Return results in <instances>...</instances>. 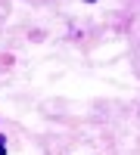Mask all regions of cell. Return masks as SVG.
<instances>
[{"label": "cell", "mask_w": 140, "mask_h": 155, "mask_svg": "<svg viewBox=\"0 0 140 155\" xmlns=\"http://www.w3.org/2000/svg\"><path fill=\"white\" fill-rule=\"evenodd\" d=\"M0 155H6V143H0Z\"/></svg>", "instance_id": "cell-1"}, {"label": "cell", "mask_w": 140, "mask_h": 155, "mask_svg": "<svg viewBox=\"0 0 140 155\" xmlns=\"http://www.w3.org/2000/svg\"><path fill=\"white\" fill-rule=\"evenodd\" d=\"M87 3H94V0H87Z\"/></svg>", "instance_id": "cell-2"}]
</instances>
